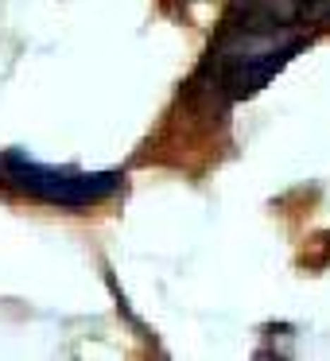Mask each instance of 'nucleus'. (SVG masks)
<instances>
[{
	"mask_svg": "<svg viewBox=\"0 0 330 361\" xmlns=\"http://www.w3.org/2000/svg\"><path fill=\"white\" fill-rule=\"evenodd\" d=\"M319 39L314 32L288 27L276 20H260L249 12L226 8L202 63L187 82V97L202 109L226 113L229 105L260 94L295 55H303Z\"/></svg>",
	"mask_w": 330,
	"mask_h": 361,
	"instance_id": "1",
	"label": "nucleus"
},
{
	"mask_svg": "<svg viewBox=\"0 0 330 361\" xmlns=\"http://www.w3.org/2000/svg\"><path fill=\"white\" fill-rule=\"evenodd\" d=\"M0 171L4 183L24 190L28 198L47 206H63V210H86L105 198H113L125 187V171H82V167H47L35 164L24 152H4L0 156Z\"/></svg>",
	"mask_w": 330,
	"mask_h": 361,
	"instance_id": "2",
	"label": "nucleus"
},
{
	"mask_svg": "<svg viewBox=\"0 0 330 361\" xmlns=\"http://www.w3.org/2000/svg\"><path fill=\"white\" fill-rule=\"evenodd\" d=\"M229 8L260 20H276L288 27H303L314 35L330 27V0H229Z\"/></svg>",
	"mask_w": 330,
	"mask_h": 361,
	"instance_id": "3",
	"label": "nucleus"
},
{
	"mask_svg": "<svg viewBox=\"0 0 330 361\" xmlns=\"http://www.w3.org/2000/svg\"><path fill=\"white\" fill-rule=\"evenodd\" d=\"M0 187H8V183H4V171H0Z\"/></svg>",
	"mask_w": 330,
	"mask_h": 361,
	"instance_id": "4",
	"label": "nucleus"
}]
</instances>
